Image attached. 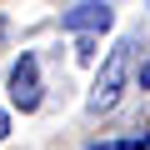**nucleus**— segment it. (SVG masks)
Returning a JSON list of instances; mask_svg holds the SVG:
<instances>
[{
    "label": "nucleus",
    "instance_id": "nucleus-2",
    "mask_svg": "<svg viewBox=\"0 0 150 150\" xmlns=\"http://www.w3.org/2000/svg\"><path fill=\"white\" fill-rule=\"evenodd\" d=\"M10 105L25 110V115L40 105V60L35 55H20L15 70H10Z\"/></svg>",
    "mask_w": 150,
    "mask_h": 150
},
{
    "label": "nucleus",
    "instance_id": "nucleus-7",
    "mask_svg": "<svg viewBox=\"0 0 150 150\" xmlns=\"http://www.w3.org/2000/svg\"><path fill=\"white\" fill-rule=\"evenodd\" d=\"M140 90H150V60H145V70H140Z\"/></svg>",
    "mask_w": 150,
    "mask_h": 150
},
{
    "label": "nucleus",
    "instance_id": "nucleus-3",
    "mask_svg": "<svg viewBox=\"0 0 150 150\" xmlns=\"http://www.w3.org/2000/svg\"><path fill=\"white\" fill-rule=\"evenodd\" d=\"M60 25H65V30H75V35H100V30H110V25H115V10L105 5V0H85V5L65 10V15H60Z\"/></svg>",
    "mask_w": 150,
    "mask_h": 150
},
{
    "label": "nucleus",
    "instance_id": "nucleus-8",
    "mask_svg": "<svg viewBox=\"0 0 150 150\" xmlns=\"http://www.w3.org/2000/svg\"><path fill=\"white\" fill-rule=\"evenodd\" d=\"M0 35H5V20H0Z\"/></svg>",
    "mask_w": 150,
    "mask_h": 150
},
{
    "label": "nucleus",
    "instance_id": "nucleus-4",
    "mask_svg": "<svg viewBox=\"0 0 150 150\" xmlns=\"http://www.w3.org/2000/svg\"><path fill=\"white\" fill-rule=\"evenodd\" d=\"M90 150H150V135H140V140H105V145H90Z\"/></svg>",
    "mask_w": 150,
    "mask_h": 150
},
{
    "label": "nucleus",
    "instance_id": "nucleus-1",
    "mask_svg": "<svg viewBox=\"0 0 150 150\" xmlns=\"http://www.w3.org/2000/svg\"><path fill=\"white\" fill-rule=\"evenodd\" d=\"M135 50H145V45H140V35H120V40H115V50L100 60V70H95V85H90V100H85V110H90V115H105V110H115V100H120V95H125V85H130Z\"/></svg>",
    "mask_w": 150,
    "mask_h": 150
},
{
    "label": "nucleus",
    "instance_id": "nucleus-5",
    "mask_svg": "<svg viewBox=\"0 0 150 150\" xmlns=\"http://www.w3.org/2000/svg\"><path fill=\"white\" fill-rule=\"evenodd\" d=\"M75 55H80V60L90 65V60H95V35H80V45H75Z\"/></svg>",
    "mask_w": 150,
    "mask_h": 150
},
{
    "label": "nucleus",
    "instance_id": "nucleus-6",
    "mask_svg": "<svg viewBox=\"0 0 150 150\" xmlns=\"http://www.w3.org/2000/svg\"><path fill=\"white\" fill-rule=\"evenodd\" d=\"M5 135H10V115L0 110V140H5Z\"/></svg>",
    "mask_w": 150,
    "mask_h": 150
}]
</instances>
